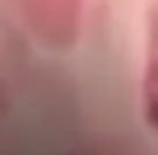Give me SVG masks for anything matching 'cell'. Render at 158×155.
Returning a JSON list of instances; mask_svg holds the SVG:
<instances>
[{
	"label": "cell",
	"instance_id": "1",
	"mask_svg": "<svg viewBox=\"0 0 158 155\" xmlns=\"http://www.w3.org/2000/svg\"><path fill=\"white\" fill-rule=\"evenodd\" d=\"M28 28L50 45L74 41L80 24L82 0H13Z\"/></svg>",
	"mask_w": 158,
	"mask_h": 155
},
{
	"label": "cell",
	"instance_id": "2",
	"mask_svg": "<svg viewBox=\"0 0 158 155\" xmlns=\"http://www.w3.org/2000/svg\"><path fill=\"white\" fill-rule=\"evenodd\" d=\"M143 106L152 127L158 129V58L149 65L143 82Z\"/></svg>",
	"mask_w": 158,
	"mask_h": 155
}]
</instances>
